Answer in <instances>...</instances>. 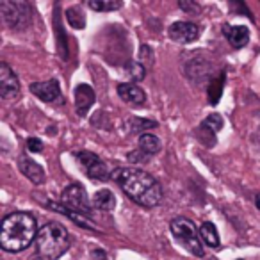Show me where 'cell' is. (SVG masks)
Wrapping results in <instances>:
<instances>
[{
	"label": "cell",
	"mask_w": 260,
	"mask_h": 260,
	"mask_svg": "<svg viewBox=\"0 0 260 260\" xmlns=\"http://www.w3.org/2000/svg\"><path fill=\"white\" fill-rule=\"evenodd\" d=\"M139 148L152 157L160 152V139L153 134H141V138H139Z\"/></svg>",
	"instance_id": "obj_18"
},
{
	"label": "cell",
	"mask_w": 260,
	"mask_h": 260,
	"mask_svg": "<svg viewBox=\"0 0 260 260\" xmlns=\"http://www.w3.org/2000/svg\"><path fill=\"white\" fill-rule=\"evenodd\" d=\"M126 126H128L130 132H143V130H146V128H155L157 121H153V119L130 118V119H126Z\"/></svg>",
	"instance_id": "obj_21"
},
{
	"label": "cell",
	"mask_w": 260,
	"mask_h": 260,
	"mask_svg": "<svg viewBox=\"0 0 260 260\" xmlns=\"http://www.w3.org/2000/svg\"><path fill=\"white\" fill-rule=\"evenodd\" d=\"M20 93L18 77L15 75L8 62H0V96L9 100Z\"/></svg>",
	"instance_id": "obj_8"
},
{
	"label": "cell",
	"mask_w": 260,
	"mask_h": 260,
	"mask_svg": "<svg viewBox=\"0 0 260 260\" xmlns=\"http://www.w3.org/2000/svg\"><path fill=\"white\" fill-rule=\"evenodd\" d=\"M126 159H128V162H132V164H145V162H148V160H150V155L143 152L141 148H138V150H134L132 153H128V155H126Z\"/></svg>",
	"instance_id": "obj_25"
},
{
	"label": "cell",
	"mask_w": 260,
	"mask_h": 260,
	"mask_svg": "<svg viewBox=\"0 0 260 260\" xmlns=\"http://www.w3.org/2000/svg\"><path fill=\"white\" fill-rule=\"evenodd\" d=\"M48 207H50L52 210H55V212H61V214H64L66 217H70V219L73 221V223H77L79 226H82V228H87V230H96L94 228V224L91 223V219L89 217H86V216H82V214H79V212H75V210H70L68 207H64L61 202H48Z\"/></svg>",
	"instance_id": "obj_15"
},
{
	"label": "cell",
	"mask_w": 260,
	"mask_h": 260,
	"mask_svg": "<svg viewBox=\"0 0 260 260\" xmlns=\"http://www.w3.org/2000/svg\"><path fill=\"white\" fill-rule=\"evenodd\" d=\"M94 104V91L87 84H79L75 89V109L79 116H86Z\"/></svg>",
	"instance_id": "obj_11"
},
{
	"label": "cell",
	"mask_w": 260,
	"mask_h": 260,
	"mask_svg": "<svg viewBox=\"0 0 260 260\" xmlns=\"http://www.w3.org/2000/svg\"><path fill=\"white\" fill-rule=\"evenodd\" d=\"M27 150L29 152H32V153H40L41 150H43V143L40 141L38 138H29L27 139Z\"/></svg>",
	"instance_id": "obj_26"
},
{
	"label": "cell",
	"mask_w": 260,
	"mask_h": 260,
	"mask_svg": "<svg viewBox=\"0 0 260 260\" xmlns=\"http://www.w3.org/2000/svg\"><path fill=\"white\" fill-rule=\"evenodd\" d=\"M61 203L68 207L70 210H75L86 217H91V214H93V200L87 198L86 189L80 184L68 185L61 194Z\"/></svg>",
	"instance_id": "obj_6"
},
{
	"label": "cell",
	"mask_w": 260,
	"mask_h": 260,
	"mask_svg": "<svg viewBox=\"0 0 260 260\" xmlns=\"http://www.w3.org/2000/svg\"><path fill=\"white\" fill-rule=\"evenodd\" d=\"M111 178L121 187V191L138 205L152 209L162 200L160 184L146 171L138 168H118L112 171Z\"/></svg>",
	"instance_id": "obj_1"
},
{
	"label": "cell",
	"mask_w": 260,
	"mask_h": 260,
	"mask_svg": "<svg viewBox=\"0 0 260 260\" xmlns=\"http://www.w3.org/2000/svg\"><path fill=\"white\" fill-rule=\"evenodd\" d=\"M38 224L32 214L13 212L4 217L0 226V246L9 253H18L29 248L38 237Z\"/></svg>",
	"instance_id": "obj_2"
},
{
	"label": "cell",
	"mask_w": 260,
	"mask_h": 260,
	"mask_svg": "<svg viewBox=\"0 0 260 260\" xmlns=\"http://www.w3.org/2000/svg\"><path fill=\"white\" fill-rule=\"evenodd\" d=\"M93 11H100V13H107V11H116V9L121 8V2L119 0H89L87 2Z\"/></svg>",
	"instance_id": "obj_19"
},
{
	"label": "cell",
	"mask_w": 260,
	"mask_h": 260,
	"mask_svg": "<svg viewBox=\"0 0 260 260\" xmlns=\"http://www.w3.org/2000/svg\"><path fill=\"white\" fill-rule=\"evenodd\" d=\"M93 207L98 210H114L116 207V196L109 189H100L93 196Z\"/></svg>",
	"instance_id": "obj_16"
},
{
	"label": "cell",
	"mask_w": 260,
	"mask_h": 260,
	"mask_svg": "<svg viewBox=\"0 0 260 260\" xmlns=\"http://www.w3.org/2000/svg\"><path fill=\"white\" fill-rule=\"evenodd\" d=\"M168 36L173 41H177V43H191V41L198 40L200 29L196 23L191 22H175L168 30Z\"/></svg>",
	"instance_id": "obj_9"
},
{
	"label": "cell",
	"mask_w": 260,
	"mask_h": 260,
	"mask_svg": "<svg viewBox=\"0 0 260 260\" xmlns=\"http://www.w3.org/2000/svg\"><path fill=\"white\" fill-rule=\"evenodd\" d=\"M223 84H224V73H221L219 79H214V82L210 84L209 87V102L212 105H216L221 98V93H223Z\"/></svg>",
	"instance_id": "obj_22"
},
{
	"label": "cell",
	"mask_w": 260,
	"mask_h": 260,
	"mask_svg": "<svg viewBox=\"0 0 260 260\" xmlns=\"http://www.w3.org/2000/svg\"><path fill=\"white\" fill-rule=\"evenodd\" d=\"M200 235H202V241L207 246H210V248H217L219 246V232H217V228L210 221H205L200 226Z\"/></svg>",
	"instance_id": "obj_17"
},
{
	"label": "cell",
	"mask_w": 260,
	"mask_h": 260,
	"mask_svg": "<svg viewBox=\"0 0 260 260\" xmlns=\"http://www.w3.org/2000/svg\"><path fill=\"white\" fill-rule=\"evenodd\" d=\"M75 157H77L79 166L82 168L84 173H86L89 178H93V180H102V182L111 178L112 173L109 171L107 164H105L98 155H94L93 152H79Z\"/></svg>",
	"instance_id": "obj_7"
},
{
	"label": "cell",
	"mask_w": 260,
	"mask_h": 260,
	"mask_svg": "<svg viewBox=\"0 0 260 260\" xmlns=\"http://www.w3.org/2000/svg\"><path fill=\"white\" fill-rule=\"evenodd\" d=\"M66 18H68L70 25L73 29H84V25H86V16L82 15L80 8H77V6H73V8H70L66 11Z\"/></svg>",
	"instance_id": "obj_20"
},
{
	"label": "cell",
	"mask_w": 260,
	"mask_h": 260,
	"mask_svg": "<svg viewBox=\"0 0 260 260\" xmlns=\"http://www.w3.org/2000/svg\"><path fill=\"white\" fill-rule=\"evenodd\" d=\"M0 13L2 18L13 30H23L30 23V8L25 2H0Z\"/></svg>",
	"instance_id": "obj_5"
},
{
	"label": "cell",
	"mask_w": 260,
	"mask_h": 260,
	"mask_svg": "<svg viewBox=\"0 0 260 260\" xmlns=\"http://www.w3.org/2000/svg\"><path fill=\"white\" fill-rule=\"evenodd\" d=\"M18 166H20V171H22L34 185H40L45 182V170L38 162H34L30 157L22 155L18 160Z\"/></svg>",
	"instance_id": "obj_12"
},
{
	"label": "cell",
	"mask_w": 260,
	"mask_h": 260,
	"mask_svg": "<svg viewBox=\"0 0 260 260\" xmlns=\"http://www.w3.org/2000/svg\"><path fill=\"white\" fill-rule=\"evenodd\" d=\"M36 251L45 260H57L70 248V234L61 223L50 221L43 224L36 237Z\"/></svg>",
	"instance_id": "obj_3"
},
{
	"label": "cell",
	"mask_w": 260,
	"mask_h": 260,
	"mask_svg": "<svg viewBox=\"0 0 260 260\" xmlns=\"http://www.w3.org/2000/svg\"><path fill=\"white\" fill-rule=\"evenodd\" d=\"M126 70H128V75L132 80H143L146 75L145 72V66L139 64V62H130L128 66H126Z\"/></svg>",
	"instance_id": "obj_24"
},
{
	"label": "cell",
	"mask_w": 260,
	"mask_h": 260,
	"mask_svg": "<svg viewBox=\"0 0 260 260\" xmlns=\"http://www.w3.org/2000/svg\"><path fill=\"white\" fill-rule=\"evenodd\" d=\"M255 205H256V209L260 210V192H258V194L255 196Z\"/></svg>",
	"instance_id": "obj_27"
},
{
	"label": "cell",
	"mask_w": 260,
	"mask_h": 260,
	"mask_svg": "<svg viewBox=\"0 0 260 260\" xmlns=\"http://www.w3.org/2000/svg\"><path fill=\"white\" fill-rule=\"evenodd\" d=\"M223 125H224V121L219 114H210V116H207L205 121L202 123V128H209L210 132H219V130L223 128Z\"/></svg>",
	"instance_id": "obj_23"
},
{
	"label": "cell",
	"mask_w": 260,
	"mask_h": 260,
	"mask_svg": "<svg viewBox=\"0 0 260 260\" xmlns=\"http://www.w3.org/2000/svg\"><path fill=\"white\" fill-rule=\"evenodd\" d=\"M223 34L234 48H242L249 41V30L244 25H224Z\"/></svg>",
	"instance_id": "obj_13"
},
{
	"label": "cell",
	"mask_w": 260,
	"mask_h": 260,
	"mask_svg": "<svg viewBox=\"0 0 260 260\" xmlns=\"http://www.w3.org/2000/svg\"><path fill=\"white\" fill-rule=\"evenodd\" d=\"M170 230L173 234V237L180 242V246H184L189 253H192L194 256H205V249H203L202 239H200L198 228L194 226L191 219L187 217H175L170 223Z\"/></svg>",
	"instance_id": "obj_4"
},
{
	"label": "cell",
	"mask_w": 260,
	"mask_h": 260,
	"mask_svg": "<svg viewBox=\"0 0 260 260\" xmlns=\"http://www.w3.org/2000/svg\"><path fill=\"white\" fill-rule=\"evenodd\" d=\"M30 91H32V94H36L40 100L47 102V104L55 102V100H61L62 98L61 86H59V82L55 79H50V80H47V82L30 84Z\"/></svg>",
	"instance_id": "obj_10"
},
{
	"label": "cell",
	"mask_w": 260,
	"mask_h": 260,
	"mask_svg": "<svg viewBox=\"0 0 260 260\" xmlns=\"http://www.w3.org/2000/svg\"><path fill=\"white\" fill-rule=\"evenodd\" d=\"M118 94L126 104H134V105H141V104H145V100H146L145 91L139 86H136V84H119Z\"/></svg>",
	"instance_id": "obj_14"
}]
</instances>
